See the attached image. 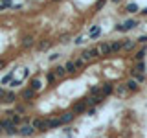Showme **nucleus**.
I'll return each mask as SVG.
<instances>
[{"label":"nucleus","mask_w":147,"mask_h":138,"mask_svg":"<svg viewBox=\"0 0 147 138\" xmlns=\"http://www.w3.org/2000/svg\"><path fill=\"white\" fill-rule=\"evenodd\" d=\"M30 123H31V127H33L37 133H46L48 131V122H46L44 118H40V116H35Z\"/></svg>","instance_id":"1"},{"label":"nucleus","mask_w":147,"mask_h":138,"mask_svg":"<svg viewBox=\"0 0 147 138\" xmlns=\"http://www.w3.org/2000/svg\"><path fill=\"white\" fill-rule=\"evenodd\" d=\"M18 98H20V101H24V103H31L35 98H37V92L33 90V89H22L20 90V94H18Z\"/></svg>","instance_id":"2"},{"label":"nucleus","mask_w":147,"mask_h":138,"mask_svg":"<svg viewBox=\"0 0 147 138\" xmlns=\"http://www.w3.org/2000/svg\"><path fill=\"white\" fill-rule=\"evenodd\" d=\"M86 110H88V103H86L85 98L79 99V101H76V103L72 105V112L74 114H86Z\"/></svg>","instance_id":"3"},{"label":"nucleus","mask_w":147,"mask_h":138,"mask_svg":"<svg viewBox=\"0 0 147 138\" xmlns=\"http://www.w3.org/2000/svg\"><path fill=\"white\" fill-rule=\"evenodd\" d=\"M96 57H101L98 48H88V50H85V52L81 53V59L85 63H88V61H92V59H96Z\"/></svg>","instance_id":"4"},{"label":"nucleus","mask_w":147,"mask_h":138,"mask_svg":"<svg viewBox=\"0 0 147 138\" xmlns=\"http://www.w3.org/2000/svg\"><path fill=\"white\" fill-rule=\"evenodd\" d=\"M98 50H99L101 57H109V55H112V44H110V41H103V43L98 46Z\"/></svg>","instance_id":"5"},{"label":"nucleus","mask_w":147,"mask_h":138,"mask_svg":"<svg viewBox=\"0 0 147 138\" xmlns=\"http://www.w3.org/2000/svg\"><path fill=\"white\" fill-rule=\"evenodd\" d=\"M35 129L31 127V123H24L22 127H18V136H24V138H30V136H33L35 135Z\"/></svg>","instance_id":"6"},{"label":"nucleus","mask_w":147,"mask_h":138,"mask_svg":"<svg viewBox=\"0 0 147 138\" xmlns=\"http://www.w3.org/2000/svg\"><path fill=\"white\" fill-rule=\"evenodd\" d=\"M59 118H61V123H63V125H70L74 120H76V114H74L72 110H66V112H63Z\"/></svg>","instance_id":"7"},{"label":"nucleus","mask_w":147,"mask_h":138,"mask_svg":"<svg viewBox=\"0 0 147 138\" xmlns=\"http://www.w3.org/2000/svg\"><path fill=\"white\" fill-rule=\"evenodd\" d=\"M114 89H116L114 83H103V85H101V94H103L105 98H109V96L114 92Z\"/></svg>","instance_id":"8"},{"label":"nucleus","mask_w":147,"mask_h":138,"mask_svg":"<svg viewBox=\"0 0 147 138\" xmlns=\"http://www.w3.org/2000/svg\"><path fill=\"white\" fill-rule=\"evenodd\" d=\"M17 101H20V99H18V96L13 90H7L6 92V98H4V103H9V105H11V103H17Z\"/></svg>","instance_id":"9"},{"label":"nucleus","mask_w":147,"mask_h":138,"mask_svg":"<svg viewBox=\"0 0 147 138\" xmlns=\"http://www.w3.org/2000/svg\"><path fill=\"white\" fill-rule=\"evenodd\" d=\"M114 92H116V96H119V98H123V96H127V94H131L127 89V85L125 83H121V85H116V89H114Z\"/></svg>","instance_id":"10"},{"label":"nucleus","mask_w":147,"mask_h":138,"mask_svg":"<svg viewBox=\"0 0 147 138\" xmlns=\"http://www.w3.org/2000/svg\"><path fill=\"white\" fill-rule=\"evenodd\" d=\"M30 89H33L35 92H39L40 89H42V83H40V79L39 77H30Z\"/></svg>","instance_id":"11"},{"label":"nucleus","mask_w":147,"mask_h":138,"mask_svg":"<svg viewBox=\"0 0 147 138\" xmlns=\"http://www.w3.org/2000/svg\"><path fill=\"white\" fill-rule=\"evenodd\" d=\"M46 122H48V131H52V129H57V127L63 125V123H61V118H48Z\"/></svg>","instance_id":"12"},{"label":"nucleus","mask_w":147,"mask_h":138,"mask_svg":"<svg viewBox=\"0 0 147 138\" xmlns=\"http://www.w3.org/2000/svg\"><path fill=\"white\" fill-rule=\"evenodd\" d=\"M52 72L55 74V76H57V79H63V77H66V76H68V74H66V70H64V66H63V64H57V66H55Z\"/></svg>","instance_id":"13"},{"label":"nucleus","mask_w":147,"mask_h":138,"mask_svg":"<svg viewBox=\"0 0 147 138\" xmlns=\"http://www.w3.org/2000/svg\"><path fill=\"white\" fill-rule=\"evenodd\" d=\"M125 85H127L129 92H140V89H142V87H140V83L134 81V79H129V81L125 83Z\"/></svg>","instance_id":"14"},{"label":"nucleus","mask_w":147,"mask_h":138,"mask_svg":"<svg viewBox=\"0 0 147 138\" xmlns=\"http://www.w3.org/2000/svg\"><path fill=\"white\" fill-rule=\"evenodd\" d=\"M110 44H112V53L123 52V41H110Z\"/></svg>","instance_id":"15"},{"label":"nucleus","mask_w":147,"mask_h":138,"mask_svg":"<svg viewBox=\"0 0 147 138\" xmlns=\"http://www.w3.org/2000/svg\"><path fill=\"white\" fill-rule=\"evenodd\" d=\"M134 46H136V41L125 39L123 41V52H131V50H134Z\"/></svg>","instance_id":"16"},{"label":"nucleus","mask_w":147,"mask_h":138,"mask_svg":"<svg viewBox=\"0 0 147 138\" xmlns=\"http://www.w3.org/2000/svg\"><path fill=\"white\" fill-rule=\"evenodd\" d=\"M22 48H31V46H33L35 44V39H33V37H31V35H26L24 37V39H22Z\"/></svg>","instance_id":"17"},{"label":"nucleus","mask_w":147,"mask_h":138,"mask_svg":"<svg viewBox=\"0 0 147 138\" xmlns=\"http://www.w3.org/2000/svg\"><path fill=\"white\" fill-rule=\"evenodd\" d=\"M131 77H132L134 81H138L140 85L145 81V74H140V72H134V70H131Z\"/></svg>","instance_id":"18"},{"label":"nucleus","mask_w":147,"mask_h":138,"mask_svg":"<svg viewBox=\"0 0 147 138\" xmlns=\"http://www.w3.org/2000/svg\"><path fill=\"white\" fill-rule=\"evenodd\" d=\"M64 70H66V74H77V66L74 61H68L66 64H64Z\"/></svg>","instance_id":"19"},{"label":"nucleus","mask_w":147,"mask_h":138,"mask_svg":"<svg viewBox=\"0 0 147 138\" xmlns=\"http://www.w3.org/2000/svg\"><path fill=\"white\" fill-rule=\"evenodd\" d=\"M26 110H28V105L26 103H20V101H17V103H15V112L17 114H20V116H22Z\"/></svg>","instance_id":"20"},{"label":"nucleus","mask_w":147,"mask_h":138,"mask_svg":"<svg viewBox=\"0 0 147 138\" xmlns=\"http://www.w3.org/2000/svg\"><path fill=\"white\" fill-rule=\"evenodd\" d=\"M88 35H90V39H98V37L101 35V28L99 26H92L90 31H88Z\"/></svg>","instance_id":"21"},{"label":"nucleus","mask_w":147,"mask_h":138,"mask_svg":"<svg viewBox=\"0 0 147 138\" xmlns=\"http://www.w3.org/2000/svg\"><path fill=\"white\" fill-rule=\"evenodd\" d=\"M132 70H134V72H140V74H145V63L144 61H138Z\"/></svg>","instance_id":"22"},{"label":"nucleus","mask_w":147,"mask_h":138,"mask_svg":"<svg viewBox=\"0 0 147 138\" xmlns=\"http://www.w3.org/2000/svg\"><path fill=\"white\" fill-rule=\"evenodd\" d=\"M55 81H57V76H55L53 72H48V74H46V83H48L50 87H52Z\"/></svg>","instance_id":"23"},{"label":"nucleus","mask_w":147,"mask_h":138,"mask_svg":"<svg viewBox=\"0 0 147 138\" xmlns=\"http://www.w3.org/2000/svg\"><path fill=\"white\" fill-rule=\"evenodd\" d=\"M123 24L127 26V30H132V28H136L138 24H140V22H138L136 18H129V20H125V22H123Z\"/></svg>","instance_id":"24"},{"label":"nucleus","mask_w":147,"mask_h":138,"mask_svg":"<svg viewBox=\"0 0 147 138\" xmlns=\"http://www.w3.org/2000/svg\"><path fill=\"white\" fill-rule=\"evenodd\" d=\"M125 11H127V13H138V11H140V6L132 2V4H129V6L125 7Z\"/></svg>","instance_id":"25"},{"label":"nucleus","mask_w":147,"mask_h":138,"mask_svg":"<svg viewBox=\"0 0 147 138\" xmlns=\"http://www.w3.org/2000/svg\"><path fill=\"white\" fill-rule=\"evenodd\" d=\"M13 81V70L11 72H7L6 76L2 77V81H0V85H7V83H11Z\"/></svg>","instance_id":"26"},{"label":"nucleus","mask_w":147,"mask_h":138,"mask_svg":"<svg viewBox=\"0 0 147 138\" xmlns=\"http://www.w3.org/2000/svg\"><path fill=\"white\" fill-rule=\"evenodd\" d=\"M144 57H145V48L138 50V52L134 53V59H136V63H138V61H144Z\"/></svg>","instance_id":"27"},{"label":"nucleus","mask_w":147,"mask_h":138,"mask_svg":"<svg viewBox=\"0 0 147 138\" xmlns=\"http://www.w3.org/2000/svg\"><path fill=\"white\" fill-rule=\"evenodd\" d=\"M50 46H52V43L44 39V41H40V43L37 44V48H39V50H46V48H50Z\"/></svg>","instance_id":"28"},{"label":"nucleus","mask_w":147,"mask_h":138,"mask_svg":"<svg viewBox=\"0 0 147 138\" xmlns=\"http://www.w3.org/2000/svg\"><path fill=\"white\" fill-rule=\"evenodd\" d=\"M90 96H101V87H98V85H96V87H90Z\"/></svg>","instance_id":"29"},{"label":"nucleus","mask_w":147,"mask_h":138,"mask_svg":"<svg viewBox=\"0 0 147 138\" xmlns=\"http://www.w3.org/2000/svg\"><path fill=\"white\" fill-rule=\"evenodd\" d=\"M116 31H119V33H127V26L125 24H116Z\"/></svg>","instance_id":"30"},{"label":"nucleus","mask_w":147,"mask_h":138,"mask_svg":"<svg viewBox=\"0 0 147 138\" xmlns=\"http://www.w3.org/2000/svg\"><path fill=\"white\" fill-rule=\"evenodd\" d=\"M105 4H107V0H98V2H96V6H94V9H96V11H99Z\"/></svg>","instance_id":"31"},{"label":"nucleus","mask_w":147,"mask_h":138,"mask_svg":"<svg viewBox=\"0 0 147 138\" xmlns=\"http://www.w3.org/2000/svg\"><path fill=\"white\" fill-rule=\"evenodd\" d=\"M74 63H76V66H77V68H83V66H85V61H83V59H81V57H77V59H74Z\"/></svg>","instance_id":"32"},{"label":"nucleus","mask_w":147,"mask_h":138,"mask_svg":"<svg viewBox=\"0 0 147 138\" xmlns=\"http://www.w3.org/2000/svg\"><path fill=\"white\" fill-rule=\"evenodd\" d=\"M59 57H61V53H59V52H55V53H52V55L48 57V61H57Z\"/></svg>","instance_id":"33"},{"label":"nucleus","mask_w":147,"mask_h":138,"mask_svg":"<svg viewBox=\"0 0 147 138\" xmlns=\"http://www.w3.org/2000/svg\"><path fill=\"white\" fill-rule=\"evenodd\" d=\"M59 43H61V44H68V43H70V37H68V35H63Z\"/></svg>","instance_id":"34"},{"label":"nucleus","mask_w":147,"mask_h":138,"mask_svg":"<svg viewBox=\"0 0 147 138\" xmlns=\"http://www.w3.org/2000/svg\"><path fill=\"white\" fill-rule=\"evenodd\" d=\"M136 43H140V44H145V43H147V35H142V37H138V39H136Z\"/></svg>","instance_id":"35"},{"label":"nucleus","mask_w":147,"mask_h":138,"mask_svg":"<svg viewBox=\"0 0 147 138\" xmlns=\"http://www.w3.org/2000/svg\"><path fill=\"white\" fill-rule=\"evenodd\" d=\"M6 89H4V87H0V101H4V98H6Z\"/></svg>","instance_id":"36"},{"label":"nucleus","mask_w":147,"mask_h":138,"mask_svg":"<svg viewBox=\"0 0 147 138\" xmlns=\"http://www.w3.org/2000/svg\"><path fill=\"white\" fill-rule=\"evenodd\" d=\"M86 114H88V116H94V114H96V107H88Z\"/></svg>","instance_id":"37"},{"label":"nucleus","mask_w":147,"mask_h":138,"mask_svg":"<svg viewBox=\"0 0 147 138\" xmlns=\"http://www.w3.org/2000/svg\"><path fill=\"white\" fill-rule=\"evenodd\" d=\"M6 66H7V61L6 59H0V70H4Z\"/></svg>","instance_id":"38"},{"label":"nucleus","mask_w":147,"mask_h":138,"mask_svg":"<svg viewBox=\"0 0 147 138\" xmlns=\"http://www.w3.org/2000/svg\"><path fill=\"white\" fill-rule=\"evenodd\" d=\"M74 43H76V44H83V43H85V37H76Z\"/></svg>","instance_id":"39"},{"label":"nucleus","mask_w":147,"mask_h":138,"mask_svg":"<svg viewBox=\"0 0 147 138\" xmlns=\"http://www.w3.org/2000/svg\"><path fill=\"white\" fill-rule=\"evenodd\" d=\"M18 85H22V81H20V79H18V81H17V79H13V81H11V87H13V89H15V87H18Z\"/></svg>","instance_id":"40"},{"label":"nucleus","mask_w":147,"mask_h":138,"mask_svg":"<svg viewBox=\"0 0 147 138\" xmlns=\"http://www.w3.org/2000/svg\"><path fill=\"white\" fill-rule=\"evenodd\" d=\"M2 4H6L7 7H13V0H2Z\"/></svg>","instance_id":"41"},{"label":"nucleus","mask_w":147,"mask_h":138,"mask_svg":"<svg viewBox=\"0 0 147 138\" xmlns=\"http://www.w3.org/2000/svg\"><path fill=\"white\" fill-rule=\"evenodd\" d=\"M4 9H7V6L6 4H0V11H4Z\"/></svg>","instance_id":"42"},{"label":"nucleus","mask_w":147,"mask_h":138,"mask_svg":"<svg viewBox=\"0 0 147 138\" xmlns=\"http://www.w3.org/2000/svg\"><path fill=\"white\" fill-rule=\"evenodd\" d=\"M4 133V125H2V120H0V135Z\"/></svg>","instance_id":"43"},{"label":"nucleus","mask_w":147,"mask_h":138,"mask_svg":"<svg viewBox=\"0 0 147 138\" xmlns=\"http://www.w3.org/2000/svg\"><path fill=\"white\" fill-rule=\"evenodd\" d=\"M140 13H142V15H147V7L145 9H140Z\"/></svg>","instance_id":"44"},{"label":"nucleus","mask_w":147,"mask_h":138,"mask_svg":"<svg viewBox=\"0 0 147 138\" xmlns=\"http://www.w3.org/2000/svg\"><path fill=\"white\" fill-rule=\"evenodd\" d=\"M112 2H114V4H118V2H121V0H112Z\"/></svg>","instance_id":"45"},{"label":"nucleus","mask_w":147,"mask_h":138,"mask_svg":"<svg viewBox=\"0 0 147 138\" xmlns=\"http://www.w3.org/2000/svg\"><path fill=\"white\" fill-rule=\"evenodd\" d=\"M52 2H59V0H52Z\"/></svg>","instance_id":"46"}]
</instances>
